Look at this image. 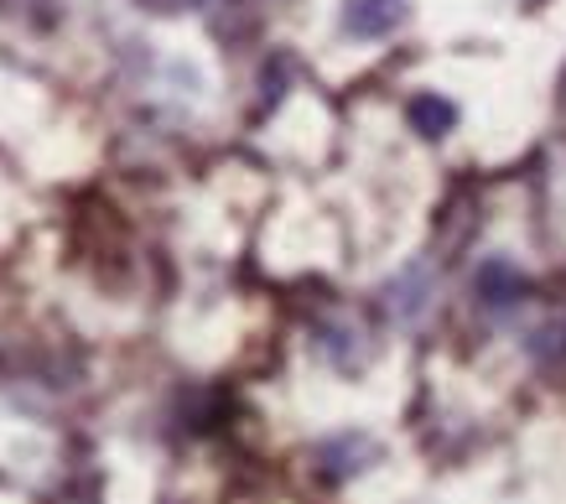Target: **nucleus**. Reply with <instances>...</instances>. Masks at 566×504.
<instances>
[{"label":"nucleus","instance_id":"f257e3e1","mask_svg":"<svg viewBox=\"0 0 566 504\" xmlns=\"http://www.w3.org/2000/svg\"><path fill=\"white\" fill-rule=\"evenodd\" d=\"M473 302H479L489 317H510L531 302V276H525L510 255H489V261L473 271Z\"/></svg>","mask_w":566,"mask_h":504},{"label":"nucleus","instance_id":"f03ea898","mask_svg":"<svg viewBox=\"0 0 566 504\" xmlns=\"http://www.w3.org/2000/svg\"><path fill=\"white\" fill-rule=\"evenodd\" d=\"M431 296H437V271H431L427 261H411L385 281V313H390L395 323H421L431 307Z\"/></svg>","mask_w":566,"mask_h":504},{"label":"nucleus","instance_id":"7ed1b4c3","mask_svg":"<svg viewBox=\"0 0 566 504\" xmlns=\"http://www.w3.org/2000/svg\"><path fill=\"white\" fill-rule=\"evenodd\" d=\"M406 17H411L406 0H344L338 27H344V36H354V42H379V36H390L395 27H406Z\"/></svg>","mask_w":566,"mask_h":504},{"label":"nucleus","instance_id":"20e7f679","mask_svg":"<svg viewBox=\"0 0 566 504\" xmlns=\"http://www.w3.org/2000/svg\"><path fill=\"white\" fill-rule=\"evenodd\" d=\"M379 458V442L369 432H338L317 442V463H323L327 479H354Z\"/></svg>","mask_w":566,"mask_h":504},{"label":"nucleus","instance_id":"39448f33","mask_svg":"<svg viewBox=\"0 0 566 504\" xmlns=\"http://www.w3.org/2000/svg\"><path fill=\"white\" fill-rule=\"evenodd\" d=\"M406 120L421 140H442L452 136V125H458V105L442 99V94H416L411 105H406Z\"/></svg>","mask_w":566,"mask_h":504},{"label":"nucleus","instance_id":"423d86ee","mask_svg":"<svg viewBox=\"0 0 566 504\" xmlns=\"http://www.w3.org/2000/svg\"><path fill=\"white\" fill-rule=\"evenodd\" d=\"M317 354H323L333 369H359L364 359H369L364 333L348 328V323H327V328H317Z\"/></svg>","mask_w":566,"mask_h":504}]
</instances>
